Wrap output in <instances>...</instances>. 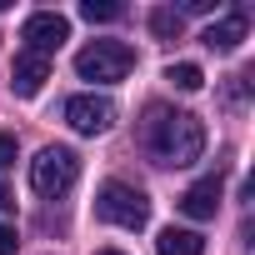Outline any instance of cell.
Returning <instances> with one entry per match:
<instances>
[{
	"label": "cell",
	"mask_w": 255,
	"mask_h": 255,
	"mask_svg": "<svg viewBox=\"0 0 255 255\" xmlns=\"http://www.w3.org/2000/svg\"><path fill=\"white\" fill-rule=\"evenodd\" d=\"M145 150L155 165H195L200 150H205V125L190 115V110H165V105H150L145 110V130H140Z\"/></svg>",
	"instance_id": "6da1fadb"
},
{
	"label": "cell",
	"mask_w": 255,
	"mask_h": 255,
	"mask_svg": "<svg viewBox=\"0 0 255 255\" xmlns=\"http://www.w3.org/2000/svg\"><path fill=\"white\" fill-rule=\"evenodd\" d=\"M135 70V50L125 40H90L80 55H75V75L80 80H100V85H115Z\"/></svg>",
	"instance_id": "7a4b0ae2"
},
{
	"label": "cell",
	"mask_w": 255,
	"mask_h": 255,
	"mask_svg": "<svg viewBox=\"0 0 255 255\" xmlns=\"http://www.w3.org/2000/svg\"><path fill=\"white\" fill-rule=\"evenodd\" d=\"M95 215L110 220V225H120V230H145L150 200H145V190L125 185V180H105L100 195H95Z\"/></svg>",
	"instance_id": "3957f363"
},
{
	"label": "cell",
	"mask_w": 255,
	"mask_h": 255,
	"mask_svg": "<svg viewBox=\"0 0 255 255\" xmlns=\"http://www.w3.org/2000/svg\"><path fill=\"white\" fill-rule=\"evenodd\" d=\"M75 175H80V160H75L70 145H45V150L30 160V185H35L45 200L65 195V190L75 185Z\"/></svg>",
	"instance_id": "277c9868"
},
{
	"label": "cell",
	"mask_w": 255,
	"mask_h": 255,
	"mask_svg": "<svg viewBox=\"0 0 255 255\" xmlns=\"http://www.w3.org/2000/svg\"><path fill=\"white\" fill-rule=\"evenodd\" d=\"M20 40H25L30 55H45V60H50V50H60V45L70 40V20L55 15V10H35V15H25Z\"/></svg>",
	"instance_id": "5b68a950"
},
{
	"label": "cell",
	"mask_w": 255,
	"mask_h": 255,
	"mask_svg": "<svg viewBox=\"0 0 255 255\" xmlns=\"http://www.w3.org/2000/svg\"><path fill=\"white\" fill-rule=\"evenodd\" d=\"M65 125L75 135H105L115 125V105L105 95H70L65 100Z\"/></svg>",
	"instance_id": "8992f818"
},
{
	"label": "cell",
	"mask_w": 255,
	"mask_h": 255,
	"mask_svg": "<svg viewBox=\"0 0 255 255\" xmlns=\"http://www.w3.org/2000/svg\"><path fill=\"white\" fill-rule=\"evenodd\" d=\"M50 80V60L45 55H30V50H20L15 55V65H10V90L15 95H40V85Z\"/></svg>",
	"instance_id": "52a82bcc"
},
{
	"label": "cell",
	"mask_w": 255,
	"mask_h": 255,
	"mask_svg": "<svg viewBox=\"0 0 255 255\" xmlns=\"http://www.w3.org/2000/svg\"><path fill=\"white\" fill-rule=\"evenodd\" d=\"M180 210H185L190 220H210V215L220 210V175H205V180H195V185L180 195Z\"/></svg>",
	"instance_id": "ba28073f"
},
{
	"label": "cell",
	"mask_w": 255,
	"mask_h": 255,
	"mask_svg": "<svg viewBox=\"0 0 255 255\" xmlns=\"http://www.w3.org/2000/svg\"><path fill=\"white\" fill-rule=\"evenodd\" d=\"M245 30H250V20H245V15H225V20H215V25H210V30H205L200 40H205L210 50L230 55V50H235V45L245 40Z\"/></svg>",
	"instance_id": "9c48e42d"
},
{
	"label": "cell",
	"mask_w": 255,
	"mask_h": 255,
	"mask_svg": "<svg viewBox=\"0 0 255 255\" xmlns=\"http://www.w3.org/2000/svg\"><path fill=\"white\" fill-rule=\"evenodd\" d=\"M155 250L160 255H205V240L195 235V230H160V240H155Z\"/></svg>",
	"instance_id": "30bf717a"
},
{
	"label": "cell",
	"mask_w": 255,
	"mask_h": 255,
	"mask_svg": "<svg viewBox=\"0 0 255 255\" xmlns=\"http://www.w3.org/2000/svg\"><path fill=\"white\" fill-rule=\"evenodd\" d=\"M165 80H170L175 90H200V85H205V75H200V65H190V60H180V65H170V70H165Z\"/></svg>",
	"instance_id": "8fae6325"
},
{
	"label": "cell",
	"mask_w": 255,
	"mask_h": 255,
	"mask_svg": "<svg viewBox=\"0 0 255 255\" xmlns=\"http://www.w3.org/2000/svg\"><path fill=\"white\" fill-rule=\"evenodd\" d=\"M150 30L160 40H175L180 35V10H150Z\"/></svg>",
	"instance_id": "7c38bea8"
},
{
	"label": "cell",
	"mask_w": 255,
	"mask_h": 255,
	"mask_svg": "<svg viewBox=\"0 0 255 255\" xmlns=\"http://www.w3.org/2000/svg\"><path fill=\"white\" fill-rule=\"evenodd\" d=\"M80 15L95 25V20H120V5L115 0H80Z\"/></svg>",
	"instance_id": "4fadbf2b"
},
{
	"label": "cell",
	"mask_w": 255,
	"mask_h": 255,
	"mask_svg": "<svg viewBox=\"0 0 255 255\" xmlns=\"http://www.w3.org/2000/svg\"><path fill=\"white\" fill-rule=\"evenodd\" d=\"M15 155H20L15 135H0V170H10V165H15Z\"/></svg>",
	"instance_id": "5bb4252c"
},
{
	"label": "cell",
	"mask_w": 255,
	"mask_h": 255,
	"mask_svg": "<svg viewBox=\"0 0 255 255\" xmlns=\"http://www.w3.org/2000/svg\"><path fill=\"white\" fill-rule=\"evenodd\" d=\"M15 245H20L15 225H0V255H15Z\"/></svg>",
	"instance_id": "9a60e30c"
},
{
	"label": "cell",
	"mask_w": 255,
	"mask_h": 255,
	"mask_svg": "<svg viewBox=\"0 0 255 255\" xmlns=\"http://www.w3.org/2000/svg\"><path fill=\"white\" fill-rule=\"evenodd\" d=\"M180 10H185V15H210V10H215V0H185Z\"/></svg>",
	"instance_id": "2e32d148"
},
{
	"label": "cell",
	"mask_w": 255,
	"mask_h": 255,
	"mask_svg": "<svg viewBox=\"0 0 255 255\" xmlns=\"http://www.w3.org/2000/svg\"><path fill=\"white\" fill-rule=\"evenodd\" d=\"M10 205H15V195H10L5 185H0V210H10Z\"/></svg>",
	"instance_id": "e0dca14e"
},
{
	"label": "cell",
	"mask_w": 255,
	"mask_h": 255,
	"mask_svg": "<svg viewBox=\"0 0 255 255\" xmlns=\"http://www.w3.org/2000/svg\"><path fill=\"white\" fill-rule=\"evenodd\" d=\"M100 255H120V250H100Z\"/></svg>",
	"instance_id": "ac0fdd59"
}]
</instances>
